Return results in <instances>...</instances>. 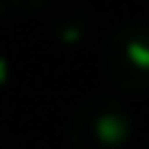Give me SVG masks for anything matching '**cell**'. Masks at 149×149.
Returning <instances> with one entry per match:
<instances>
[{"label": "cell", "mask_w": 149, "mask_h": 149, "mask_svg": "<svg viewBox=\"0 0 149 149\" xmlns=\"http://www.w3.org/2000/svg\"><path fill=\"white\" fill-rule=\"evenodd\" d=\"M105 76L120 92L140 95L149 86V26L143 16L120 19L102 45Z\"/></svg>", "instance_id": "obj_1"}, {"label": "cell", "mask_w": 149, "mask_h": 149, "mask_svg": "<svg viewBox=\"0 0 149 149\" xmlns=\"http://www.w3.org/2000/svg\"><path fill=\"white\" fill-rule=\"evenodd\" d=\"M133 124L127 108L111 95H89L70 118L73 149H127Z\"/></svg>", "instance_id": "obj_2"}, {"label": "cell", "mask_w": 149, "mask_h": 149, "mask_svg": "<svg viewBox=\"0 0 149 149\" xmlns=\"http://www.w3.org/2000/svg\"><path fill=\"white\" fill-rule=\"evenodd\" d=\"M86 19L79 16V13H63L57 19V26H54V32H57V38L63 41V45H76L83 35H86Z\"/></svg>", "instance_id": "obj_3"}, {"label": "cell", "mask_w": 149, "mask_h": 149, "mask_svg": "<svg viewBox=\"0 0 149 149\" xmlns=\"http://www.w3.org/2000/svg\"><path fill=\"white\" fill-rule=\"evenodd\" d=\"M48 6V0H0V19H26Z\"/></svg>", "instance_id": "obj_4"}]
</instances>
